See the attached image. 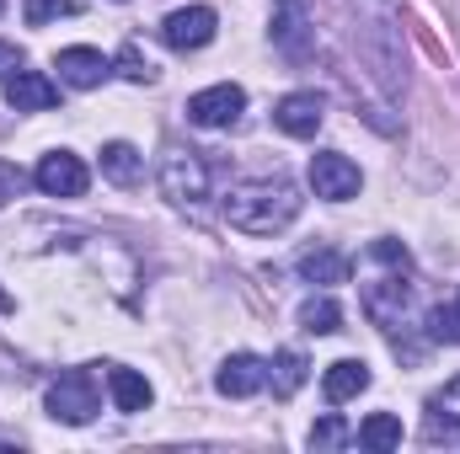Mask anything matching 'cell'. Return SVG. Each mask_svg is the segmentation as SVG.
Returning <instances> with one entry per match:
<instances>
[{"instance_id": "4316f807", "label": "cell", "mask_w": 460, "mask_h": 454, "mask_svg": "<svg viewBox=\"0 0 460 454\" xmlns=\"http://www.w3.org/2000/svg\"><path fill=\"white\" fill-rule=\"evenodd\" d=\"M16 70H22V48H16V43H0V81L16 75Z\"/></svg>"}, {"instance_id": "603a6c76", "label": "cell", "mask_w": 460, "mask_h": 454, "mask_svg": "<svg viewBox=\"0 0 460 454\" xmlns=\"http://www.w3.org/2000/svg\"><path fill=\"white\" fill-rule=\"evenodd\" d=\"M22 16L27 27H49L59 16H75V0H22Z\"/></svg>"}, {"instance_id": "6da1fadb", "label": "cell", "mask_w": 460, "mask_h": 454, "mask_svg": "<svg viewBox=\"0 0 460 454\" xmlns=\"http://www.w3.org/2000/svg\"><path fill=\"white\" fill-rule=\"evenodd\" d=\"M300 214V193L289 177H252L226 193V220L246 235H279L295 225Z\"/></svg>"}, {"instance_id": "3957f363", "label": "cell", "mask_w": 460, "mask_h": 454, "mask_svg": "<svg viewBox=\"0 0 460 454\" xmlns=\"http://www.w3.org/2000/svg\"><path fill=\"white\" fill-rule=\"evenodd\" d=\"M97 380L86 374V369H65L54 385H49V417L54 423H70V428H81V423H92L97 417Z\"/></svg>"}, {"instance_id": "7a4b0ae2", "label": "cell", "mask_w": 460, "mask_h": 454, "mask_svg": "<svg viewBox=\"0 0 460 454\" xmlns=\"http://www.w3.org/2000/svg\"><path fill=\"white\" fill-rule=\"evenodd\" d=\"M161 193H166L177 209H204V198H209V166H204V155L172 144V150L161 155Z\"/></svg>"}, {"instance_id": "cb8c5ba5", "label": "cell", "mask_w": 460, "mask_h": 454, "mask_svg": "<svg viewBox=\"0 0 460 454\" xmlns=\"http://www.w3.org/2000/svg\"><path fill=\"white\" fill-rule=\"evenodd\" d=\"M429 337L434 342H460V300L456 305H434V310H429Z\"/></svg>"}, {"instance_id": "5bb4252c", "label": "cell", "mask_w": 460, "mask_h": 454, "mask_svg": "<svg viewBox=\"0 0 460 454\" xmlns=\"http://www.w3.org/2000/svg\"><path fill=\"white\" fill-rule=\"evenodd\" d=\"M322 390H327L332 406H343V401H353V396H364V390H369V363H364V358H338V363L322 374Z\"/></svg>"}, {"instance_id": "9a60e30c", "label": "cell", "mask_w": 460, "mask_h": 454, "mask_svg": "<svg viewBox=\"0 0 460 454\" xmlns=\"http://www.w3.org/2000/svg\"><path fill=\"white\" fill-rule=\"evenodd\" d=\"M300 278H305V284H322V289L348 284V257L332 251V246H311V251L300 257Z\"/></svg>"}, {"instance_id": "e0dca14e", "label": "cell", "mask_w": 460, "mask_h": 454, "mask_svg": "<svg viewBox=\"0 0 460 454\" xmlns=\"http://www.w3.org/2000/svg\"><path fill=\"white\" fill-rule=\"evenodd\" d=\"M102 177H108V182H118V188H134V182L145 177L139 150H134V144H123V139H113V144L102 150Z\"/></svg>"}, {"instance_id": "9c48e42d", "label": "cell", "mask_w": 460, "mask_h": 454, "mask_svg": "<svg viewBox=\"0 0 460 454\" xmlns=\"http://www.w3.org/2000/svg\"><path fill=\"white\" fill-rule=\"evenodd\" d=\"M54 70H59L65 86L92 92V86H102V81L113 75V59H108L102 48H59V54H54Z\"/></svg>"}, {"instance_id": "ba28073f", "label": "cell", "mask_w": 460, "mask_h": 454, "mask_svg": "<svg viewBox=\"0 0 460 454\" xmlns=\"http://www.w3.org/2000/svg\"><path fill=\"white\" fill-rule=\"evenodd\" d=\"M241 113H246V92L230 86V81L209 86V92H199V97L188 102V118H193L199 128H230Z\"/></svg>"}, {"instance_id": "4fadbf2b", "label": "cell", "mask_w": 460, "mask_h": 454, "mask_svg": "<svg viewBox=\"0 0 460 454\" xmlns=\"http://www.w3.org/2000/svg\"><path fill=\"white\" fill-rule=\"evenodd\" d=\"M215 385H220V396H252V390H262L268 385V363L257 358V353H230L226 363H220V374H215Z\"/></svg>"}, {"instance_id": "484cf974", "label": "cell", "mask_w": 460, "mask_h": 454, "mask_svg": "<svg viewBox=\"0 0 460 454\" xmlns=\"http://www.w3.org/2000/svg\"><path fill=\"white\" fill-rule=\"evenodd\" d=\"M22 188H27V177H22V166H11V161H0V209H5V204H11V198L22 193Z\"/></svg>"}, {"instance_id": "83f0119b", "label": "cell", "mask_w": 460, "mask_h": 454, "mask_svg": "<svg viewBox=\"0 0 460 454\" xmlns=\"http://www.w3.org/2000/svg\"><path fill=\"white\" fill-rule=\"evenodd\" d=\"M434 406H445V412H456V417H460V380H450V385H445V396H439Z\"/></svg>"}, {"instance_id": "44dd1931", "label": "cell", "mask_w": 460, "mask_h": 454, "mask_svg": "<svg viewBox=\"0 0 460 454\" xmlns=\"http://www.w3.org/2000/svg\"><path fill=\"white\" fill-rule=\"evenodd\" d=\"M118 75L134 81V86H150V81H155V65H150V54H145L139 43H123V48H118Z\"/></svg>"}, {"instance_id": "ac0fdd59", "label": "cell", "mask_w": 460, "mask_h": 454, "mask_svg": "<svg viewBox=\"0 0 460 454\" xmlns=\"http://www.w3.org/2000/svg\"><path fill=\"white\" fill-rule=\"evenodd\" d=\"M268 385H273V396H295V390L305 385V358H300L295 347L273 353V363H268Z\"/></svg>"}, {"instance_id": "277c9868", "label": "cell", "mask_w": 460, "mask_h": 454, "mask_svg": "<svg viewBox=\"0 0 460 454\" xmlns=\"http://www.w3.org/2000/svg\"><path fill=\"white\" fill-rule=\"evenodd\" d=\"M407 305H412V284H407V273H402V267H396L391 278L364 284V316H369L380 332H396V327L407 321Z\"/></svg>"}, {"instance_id": "52a82bcc", "label": "cell", "mask_w": 460, "mask_h": 454, "mask_svg": "<svg viewBox=\"0 0 460 454\" xmlns=\"http://www.w3.org/2000/svg\"><path fill=\"white\" fill-rule=\"evenodd\" d=\"M49 198H81L86 193V161L81 155H70V150H49L43 161H38V177H32Z\"/></svg>"}, {"instance_id": "f1b7e54d", "label": "cell", "mask_w": 460, "mask_h": 454, "mask_svg": "<svg viewBox=\"0 0 460 454\" xmlns=\"http://www.w3.org/2000/svg\"><path fill=\"white\" fill-rule=\"evenodd\" d=\"M5 310H11V294H5V289H0V316H5Z\"/></svg>"}, {"instance_id": "ffe728a7", "label": "cell", "mask_w": 460, "mask_h": 454, "mask_svg": "<svg viewBox=\"0 0 460 454\" xmlns=\"http://www.w3.org/2000/svg\"><path fill=\"white\" fill-rule=\"evenodd\" d=\"M358 444H364V450H396V444H402V423H396L391 412H375V417H364Z\"/></svg>"}, {"instance_id": "7c38bea8", "label": "cell", "mask_w": 460, "mask_h": 454, "mask_svg": "<svg viewBox=\"0 0 460 454\" xmlns=\"http://www.w3.org/2000/svg\"><path fill=\"white\" fill-rule=\"evenodd\" d=\"M273 43H279L289 59H305V48H311L305 0H279V5H273Z\"/></svg>"}, {"instance_id": "d4e9b609", "label": "cell", "mask_w": 460, "mask_h": 454, "mask_svg": "<svg viewBox=\"0 0 460 454\" xmlns=\"http://www.w3.org/2000/svg\"><path fill=\"white\" fill-rule=\"evenodd\" d=\"M311 444H316V450H343V444H348L343 417H322V423L311 428Z\"/></svg>"}, {"instance_id": "f546056e", "label": "cell", "mask_w": 460, "mask_h": 454, "mask_svg": "<svg viewBox=\"0 0 460 454\" xmlns=\"http://www.w3.org/2000/svg\"><path fill=\"white\" fill-rule=\"evenodd\" d=\"M0 11H5V0H0Z\"/></svg>"}, {"instance_id": "2e32d148", "label": "cell", "mask_w": 460, "mask_h": 454, "mask_svg": "<svg viewBox=\"0 0 460 454\" xmlns=\"http://www.w3.org/2000/svg\"><path fill=\"white\" fill-rule=\"evenodd\" d=\"M108 390H113V406L118 412H145L150 406V380L134 374V369H108Z\"/></svg>"}, {"instance_id": "d6986e66", "label": "cell", "mask_w": 460, "mask_h": 454, "mask_svg": "<svg viewBox=\"0 0 460 454\" xmlns=\"http://www.w3.org/2000/svg\"><path fill=\"white\" fill-rule=\"evenodd\" d=\"M300 327L311 332V337H332V332H343V310L322 294V300H305L300 305Z\"/></svg>"}, {"instance_id": "8992f818", "label": "cell", "mask_w": 460, "mask_h": 454, "mask_svg": "<svg viewBox=\"0 0 460 454\" xmlns=\"http://www.w3.org/2000/svg\"><path fill=\"white\" fill-rule=\"evenodd\" d=\"M311 188H316V198H327V204H348V198H358L364 177H358V166H353L348 155L322 150V155H311Z\"/></svg>"}, {"instance_id": "8fae6325", "label": "cell", "mask_w": 460, "mask_h": 454, "mask_svg": "<svg viewBox=\"0 0 460 454\" xmlns=\"http://www.w3.org/2000/svg\"><path fill=\"white\" fill-rule=\"evenodd\" d=\"M5 102L16 113H49L59 102V86L38 70H16V75H5Z\"/></svg>"}, {"instance_id": "5b68a950", "label": "cell", "mask_w": 460, "mask_h": 454, "mask_svg": "<svg viewBox=\"0 0 460 454\" xmlns=\"http://www.w3.org/2000/svg\"><path fill=\"white\" fill-rule=\"evenodd\" d=\"M215 32H220V16H215L209 5H182V11H172V16L161 22V38H166V48H177V54L209 48Z\"/></svg>"}, {"instance_id": "7402d4cb", "label": "cell", "mask_w": 460, "mask_h": 454, "mask_svg": "<svg viewBox=\"0 0 460 454\" xmlns=\"http://www.w3.org/2000/svg\"><path fill=\"white\" fill-rule=\"evenodd\" d=\"M423 439H429V444H456V450H460V417H456V412H445V406H429Z\"/></svg>"}, {"instance_id": "30bf717a", "label": "cell", "mask_w": 460, "mask_h": 454, "mask_svg": "<svg viewBox=\"0 0 460 454\" xmlns=\"http://www.w3.org/2000/svg\"><path fill=\"white\" fill-rule=\"evenodd\" d=\"M322 118H327V102H322L316 92H289V97H279V108H273V123H279L289 139H311V134L322 128Z\"/></svg>"}]
</instances>
